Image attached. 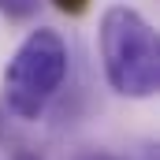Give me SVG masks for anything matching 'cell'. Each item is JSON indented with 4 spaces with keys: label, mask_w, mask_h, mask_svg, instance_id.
<instances>
[{
    "label": "cell",
    "mask_w": 160,
    "mask_h": 160,
    "mask_svg": "<svg viewBox=\"0 0 160 160\" xmlns=\"http://www.w3.org/2000/svg\"><path fill=\"white\" fill-rule=\"evenodd\" d=\"M97 52H101V67L104 82L130 101H149L160 89V41L153 22L127 8L112 4L101 11V26H97Z\"/></svg>",
    "instance_id": "1"
},
{
    "label": "cell",
    "mask_w": 160,
    "mask_h": 160,
    "mask_svg": "<svg viewBox=\"0 0 160 160\" xmlns=\"http://www.w3.org/2000/svg\"><path fill=\"white\" fill-rule=\"evenodd\" d=\"M67 67H71V52H67V41L60 38V30L52 26L30 30L4 67V101L11 116L26 123L41 119L52 97L63 89Z\"/></svg>",
    "instance_id": "2"
},
{
    "label": "cell",
    "mask_w": 160,
    "mask_h": 160,
    "mask_svg": "<svg viewBox=\"0 0 160 160\" xmlns=\"http://www.w3.org/2000/svg\"><path fill=\"white\" fill-rule=\"evenodd\" d=\"M38 4H41V0H0V15L22 22V19H30V15L38 11Z\"/></svg>",
    "instance_id": "3"
},
{
    "label": "cell",
    "mask_w": 160,
    "mask_h": 160,
    "mask_svg": "<svg viewBox=\"0 0 160 160\" xmlns=\"http://www.w3.org/2000/svg\"><path fill=\"white\" fill-rule=\"evenodd\" d=\"M60 11H67V15H82L86 8H89V0H52Z\"/></svg>",
    "instance_id": "4"
},
{
    "label": "cell",
    "mask_w": 160,
    "mask_h": 160,
    "mask_svg": "<svg viewBox=\"0 0 160 160\" xmlns=\"http://www.w3.org/2000/svg\"><path fill=\"white\" fill-rule=\"evenodd\" d=\"M78 160H119V157H108V153H86V157H78Z\"/></svg>",
    "instance_id": "5"
}]
</instances>
